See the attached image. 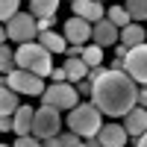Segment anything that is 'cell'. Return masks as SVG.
Returning <instances> with one entry per match:
<instances>
[{
  "label": "cell",
  "instance_id": "obj_1",
  "mask_svg": "<svg viewBox=\"0 0 147 147\" xmlns=\"http://www.w3.org/2000/svg\"><path fill=\"white\" fill-rule=\"evenodd\" d=\"M91 103L103 115L124 118L132 106H138V85L132 82L124 71H106L100 80L91 85Z\"/></svg>",
  "mask_w": 147,
  "mask_h": 147
},
{
  "label": "cell",
  "instance_id": "obj_2",
  "mask_svg": "<svg viewBox=\"0 0 147 147\" xmlns=\"http://www.w3.org/2000/svg\"><path fill=\"white\" fill-rule=\"evenodd\" d=\"M50 50H44V47L38 41H27V44H18V50H15V68L21 71H30L35 74V77H50V71H53V62H50Z\"/></svg>",
  "mask_w": 147,
  "mask_h": 147
},
{
  "label": "cell",
  "instance_id": "obj_3",
  "mask_svg": "<svg viewBox=\"0 0 147 147\" xmlns=\"http://www.w3.org/2000/svg\"><path fill=\"white\" fill-rule=\"evenodd\" d=\"M100 115H103V112H100L94 103H77L65 121H68V129L77 132L80 138H91V136H97V129L103 127V124H100Z\"/></svg>",
  "mask_w": 147,
  "mask_h": 147
},
{
  "label": "cell",
  "instance_id": "obj_4",
  "mask_svg": "<svg viewBox=\"0 0 147 147\" xmlns=\"http://www.w3.org/2000/svg\"><path fill=\"white\" fill-rule=\"evenodd\" d=\"M59 129H62V118H59V109H53V106H41V109H35L30 136H35L38 141H44V138L59 136Z\"/></svg>",
  "mask_w": 147,
  "mask_h": 147
},
{
  "label": "cell",
  "instance_id": "obj_5",
  "mask_svg": "<svg viewBox=\"0 0 147 147\" xmlns=\"http://www.w3.org/2000/svg\"><path fill=\"white\" fill-rule=\"evenodd\" d=\"M41 100H44V106H53V109H71L80 103V94H77V88H74L71 82H50V88H44V94H41Z\"/></svg>",
  "mask_w": 147,
  "mask_h": 147
},
{
  "label": "cell",
  "instance_id": "obj_6",
  "mask_svg": "<svg viewBox=\"0 0 147 147\" xmlns=\"http://www.w3.org/2000/svg\"><path fill=\"white\" fill-rule=\"evenodd\" d=\"M6 38L18 41V44H27L38 38V27H35V18L30 12H18L15 18L6 21Z\"/></svg>",
  "mask_w": 147,
  "mask_h": 147
},
{
  "label": "cell",
  "instance_id": "obj_7",
  "mask_svg": "<svg viewBox=\"0 0 147 147\" xmlns=\"http://www.w3.org/2000/svg\"><path fill=\"white\" fill-rule=\"evenodd\" d=\"M124 74L136 85H147V41L129 47V53L124 59Z\"/></svg>",
  "mask_w": 147,
  "mask_h": 147
},
{
  "label": "cell",
  "instance_id": "obj_8",
  "mask_svg": "<svg viewBox=\"0 0 147 147\" xmlns=\"http://www.w3.org/2000/svg\"><path fill=\"white\" fill-rule=\"evenodd\" d=\"M6 85L12 91H18V94H44L41 77H35V74H30V71H21V68L6 74Z\"/></svg>",
  "mask_w": 147,
  "mask_h": 147
},
{
  "label": "cell",
  "instance_id": "obj_9",
  "mask_svg": "<svg viewBox=\"0 0 147 147\" xmlns=\"http://www.w3.org/2000/svg\"><path fill=\"white\" fill-rule=\"evenodd\" d=\"M62 35H65L68 44H85V41L91 38V24L82 21V18H77V15H71V18L65 21Z\"/></svg>",
  "mask_w": 147,
  "mask_h": 147
},
{
  "label": "cell",
  "instance_id": "obj_10",
  "mask_svg": "<svg viewBox=\"0 0 147 147\" xmlns=\"http://www.w3.org/2000/svg\"><path fill=\"white\" fill-rule=\"evenodd\" d=\"M127 129V136H132V138H138L141 132H147V109L144 106H132L129 112L124 115V124H121Z\"/></svg>",
  "mask_w": 147,
  "mask_h": 147
},
{
  "label": "cell",
  "instance_id": "obj_11",
  "mask_svg": "<svg viewBox=\"0 0 147 147\" xmlns=\"http://www.w3.org/2000/svg\"><path fill=\"white\" fill-rule=\"evenodd\" d=\"M127 129L121 124H103L100 129H97V141H100L103 147H124L127 144Z\"/></svg>",
  "mask_w": 147,
  "mask_h": 147
},
{
  "label": "cell",
  "instance_id": "obj_12",
  "mask_svg": "<svg viewBox=\"0 0 147 147\" xmlns=\"http://www.w3.org/2000/svg\"><path fill=\"white\" fill-rule=\"evenodd\" d=\"M91 38H94L97 47H109V44L118 41V27H115L109 18H100V21L91 27Z\"/></svg>",
  "mask_w": 147,
  "mask_h": 147
},
{
  "label": "cell",
  "instance_id": "obj_13",
  "mask_svg": "<svg viewBox=\"0 0 147 147\" xmlns=\"http://www.w3.org/2000/svg\"><path fill=\"white\" fill-rule=\"evenodd\" d=\"M71 9H74V15H77V18L88 21V24H97V21L103 18V6L97 3V0H74Z\"/></svg>",
  "mask_w": 147,
  "mask_h": 147
},
{
  "label": "cell",
  "instance_id": "obj_14",
  "mask_svg": "<svg viewBox=\"0 0 147 147\" xmlns=\"http://www.w3.org/2000/svg\"><path fill=\"white\" fill-rule=\"evenodd\" d=\"M32 115H35V109L18 106L15 115H12V129H15L18 136H30V129H32Z\"/></svg>",
  "mask_w": 147,
  "mask_h": 147
},
{
  "label": "cell",
  "instance_id": "obj_15",
  "mask_svg": "<svg viewBox=\"0 0 147 147\" xmlns=\"http://www.w3.org/2000/svg\"><path fill=\"white\" fill-rule=\"evenodd\" d=\"M56 9H59V0H30V15L35 21L56 18Z\"/></svg>",
  "mask_w": 147,
  "mask_h": 147
},
{
  "label": "cell",
  "instance_id": "obj_16",
  "mask_svg": "<svg viewBox=\"0 0 147 147\" xmlns=\"http://www.w3.org/2000/svg\"><path fill=\"white\" fill-rule=\"evenodd\" d=\"M62 68H65V74H68V82H71V85H77L80 80H85V77H88V65H85L80 56L68 59V62H65Z\"/></svg>",
  "mask_w": 147,
  "mask_h": 147
},
{
  "label": "cell",
  "instance_id": "obj_17",
  "mask_svg": "<svg viewBox=\"0 0 147 147\" xmlns=\"http://www.w3.org/2000/svg\"><path fill=\"white\" fill-rule=\"evenodd\" d=\"M38 44L44 47V50H50V53H65L68 50V41H65V35H56V32H38Z\"/></svg>",
  "mask_w": 147,
  "mask_h": 147
},
{
  "label": "cell",
  "instance_id": "obj_18",
  "mask_svg": "<svg viewBox=\"0 0 147 147\" xmlns=\"http://www.w3.org/2000/svg\"><path fill=\"white\" fill-rule=\"evenodd\" d=\"M18 106H21L18 91H12L9 85H0V115H15Z\"/></svg>",
  "mask_w": 147,
  "mask_h": 147
},
{
  "label": "cell",
  "instance_id": "obj_19",
  "mask_svg": "<svg viewBox=\"0 0 147 147\" xmlns=\"http://www.w3.org/2000/svg\"><path fill=\"white\" fill-rule=\"evenodd\" d=\"M144 32H147V27H138V24H129V27H124V30H121V44H127V47L144 44Z\"/></svg>",
  "mask_w": 147,
  "mask_h": 147
},
{
  "label": "cell",
  "instance_id": "obj_20",
  "mask_svg": "<svg viewBox=\"0 0 147 147\" xmlns=\"http://www.w3.org/2000/svg\"><path fill=\"white\" fill-rule=\"evenodd\" d=\"M127 15L129 21H147V0H127Z\"/></svg>",
  "mask_w": 147,
  "mask_h": 147
},
{
  "label": "cell",
  "instance_id": "obj_21",
  "mask_svg": "<svg viewBox=\"0 0 147 147\" xmlns=\"http://www.w3.org/2000/svg\"><path fill=\"white\" fill-rule=\"evenodd\" d=\"M80 59H82V62L88 65V68H97V65L103 62V50H100V47H97V44H91V47H82Z\"/></svg>",
  "mask_w": 147,
  "mask_h": 147
},
{
  "label": "cell",
  "instance_id": "obj_22",
  "mask_svg": "<svg viewBox=\"0 0 147 147\" xmlns=\"http://www.w3.org/2000/svg\"><path fill=\"white\" fill-rule=\"evenodd\" d=\"M12 71H15V50L0 44V74H12Z\"/></svg>",
  "mask_w": 147,
  "mask_h": 147
},
{
  "label": "cell",
  "instance_id": "obj_23",
  "mask_svg": "<svg viewBox=\"0 0 147 147\" xmlns=\"http://www.w3.org/2000/svg\"><path fill=\"white\" fill-rule=\"evenodd\" d=\"M18 6H21V0H0V24H6L9 18H15L21 12Z\"/></svg>",
  "mask_w": 147,
  "mask_h": 147
},
{
  "label": "cell",
  "instance_id": "obj_24",
  "mask_svg": "<svg viewBox=\"0 0 147 147\" xmlns=\"http://www.w3.org/2000/svg\"><path fill=\"white\" fill-rule=\"evenodd\" d=\"M106 18L112 21L115 27H121V30H124V27H129V15H127V9H124V6H112Z\"/></svg>",
  "mask_w": 147,
  "mask_h": 147
},
{
  "label": "cell",
  "instance_id": "obj_25",
  "mask_svg": "<svg viewBox=\"0 0 147 147\" xmlns=\"http://www.w3.org/2000/svg\"><path fill=\"white\" fill-rule=\"evenodd\" d=\"M59 141H62V147H85V138H80L77 132H59Z\"/></svg>",
  "mask_w": 147,
  "mask_h": 147
},
{
  "label": "cell",
  "instance_id": "obj_26",
  "mask_svg": "<svg viewBox=\"0 0 147 147\" xmlns=\"http://www.w3.org/2000/svg\"><path fill=\"white\" fill-rule=\"evenodd\" d=\"M12 147H44L35 136H18V141L12 144Z\"/></svg>",
  "mask_w": 147,
  "mask_h": 147
},
{
  "label": "cell",
  "instance_id": "obj_27",
  "mask_svg": "<svg viewBox=\"0 0 147 147\" xmlns=\"http://www.w3.org/2000/svg\"><path fill=\"white\" fill-rule=\"evenodd\" d=\"M74 88H77V94H80V97H91V82H88V80H80Z\"/></svg>",
  "mask_w": 147,
  "mask_h": 147
},
{
  "label": "cell",
  "instance_id": "obj_28",
  "mask_svg": "<svg viewBox=\"0 0 147 147\" xmlns=\"http://www.w3.org/2000/svg\"><path fill=\"white\" fill-rule=\"evenodd\" d=\"M50 82H68L65 68H53V71H50Z\"/></svg>",
  "mask_w": 147,
  "mask_h": 147
},
{
  "label": "cell",
  "instance_id": "obj_29",
  "mask_svg": "<svg viewBox=\"0 0 147 147\" xmlns=\"http://www.w3.org/2000/svg\"><path fill=\"white\" fill-rule=\"evenodd\" d=\"M56 24V18H41V21H35V27H38V32H47Z\"/></svg>",
  "mask_w": 147,
  "mask_h": 147
},
{
  "label": "cell",
  "instance_id": "obj_30",
  "mask_svg": "<svg viewBox=\"0 0 147 147\" xmlns=\"http://www.w3.org/2000/svg\"><path fill=\"white\" fill-rule=\"evenodd\" d=\"M12 129V115H0V132H9Z\"/></svg>",
  "mask_w": 147,
  "mask_h": 147
},
{
  "label": "cell",
  "instance_id": "obj_31",
  "mask_svg": "<svg viewBox=\"0 0 147 147\" xmlns=\"http://www.w3.org/2000/svg\"><path fill=\"white\" fill-rule=\"evenodd\" d=\"M80 53H82V44H68V50H65V56H68V59L80 56Z\"/></svg>",
  "mask_w": 147,
  "mask_h": 147
},
{
  "label": "cell",
  "instance_id": "obj_32",
  "mask_svg": "<svg viewBox=\"0 0 147 147\" xmlns=\"http://www.w3.org/2000/svg\"><path fill=\"white\" fill-rule=\"evenodd\" d=\"M138 106L147 109V85H138Z\"/></svg>",
  "mask_w": 147,
  "mask_h": 147
},
{
  "label": "cell",
  "instance_id": "obj_33",
  "mask_svg": "<svg viewBox=\"0 0 147 147\" xmlns=\"http://www.w3.org/2000/svg\"><path fill=\"white\" fill-rule=\"evenodd\" d=\"M127 53H129V47H127V44H121L118 50H115V59H121V62H124V59H127Z\"/></svg>",
  "mask_w": 147,
  "mask_h": 147
},
{
  "label": "cell",
  "instance_id": "obj_34",
  "mask_svg": "<svg viewBox=\"0 0 147 147\" xmlns=\"http://www.w3.org/2000/svg\"><path fill=\"white\" fill-rule=\"evenodd\" d=\"M41 144H44V147H62V141H59V136H53V138H44Z\"/></svg>",
  "mask_w": 147,
  "mask_h": 147
},
{
  "label": "cell",
  "instance_id": "obj_35",
  "mask_svg": "<svg viewBox=\"0 0 147 147\" xmlns=\"http://www.w3.org/2000/svg\"><path fill=\"white\" fill-rule=\"evenodd\" d=\"M85 147H103V144L97 141V136H91V138H85Z\"/></svg>",
  "mask_w": 147,
  "mask_h": 147
},
{
  "label": "cell",
  "instance_id": "obj_36",
  "mask_svg": "<svg viewBox=\"0 0 147 147\" xmlns=\"http://www.w3.org/2000/svg\"><path fill=\"white\" fill-rule=\"evenodd\" d=\"M136 147H147V132H141V136L136 138Z\"/></svg>",
  "mask_w": 147,
  "mask_h": 147
},
{
  "label": "cell",
  "instance_id": "obj_37",
  "mask_svg": "<svg viewBox=\"0 0 147 147\" xmlns=\"http://www.w3.org/2000/svg\"><path fill=\"white\" fill-rule=\"evenodd\" d=\"M0 44H6V27L0 24Z\"/></svg>",
  "mask_w": 147,
  "mask_h": 147
},
{
  "label": "cell",
  "instance_id": "obj_38",
  "mask_svg": "<svg viewBox=\"0 0 147 147\" xmlns=\"http://www.w3.org/2000/svg\"><path fill=\"white\" fill-rule=\"evenodd\" d=\"M0 147H9V144H0Z\"/></svg>",
  "mask_w": 147,
  "mask_h": 147
},
{
  "label": "cell",
  "instance_id": "obj_39",
  "mask_svg": "<svg viewBox=\"0 0 147 147\" xmlns=\"http://www.w3.org/2000/svg\"><path fill=\"white\" fill-rule=\"evenodd\" d=\"M97 3H103V0H97Z\"/></svg>",
  "mask_w": 147,
  "mask_h": 147
},
{
  "label": "cell",
  "instance_id": "obj_40",
  "mask_svg": "<svg viewBox=\"0 0 147 147\" xmlns=\"http://www.w3.org/2000/svg\"><path fill=\"white\" fill-rule=\"evenodd\" d=\"M68 3H74V0H68Z\"/></svg>",
  "mask_w": 147,
  "mask_h": 147
}]
</instances>
